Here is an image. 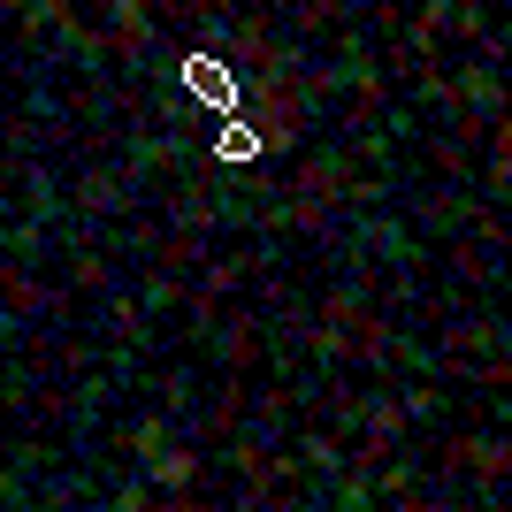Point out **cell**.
I'll use <instances>...</instances> for the list:
<instances>
[{
  "label": "cell",
  "mask_w": 512,
  "mask_h": 512,
  "mask_svg": "<svg viewBox=\"0 0 512 512\" xmlns=\"http://www.w3.org/2000/svg\"><path fill=\"white\" fill-rule=\"evenodd\" d=\"M107 46H115V62H146L153 54V0H107Z\"/></svg>",
  "instance_id": "2"
},
{
  "label": "cell",
  "mask_w": 512,
  "mask_h": 512,
  "mask_svg": "<svg viewBox=\"0 0 512 512\" xmlns=\"http://www.w3.org/2000/svg\"><path fill=\"white\" fill-rule=\"evenodd\" d=\"M482 184H490L497 199L512 192V107H505V115L490 123V153H482Z\"/></svg>",
  "instance_id": "5"
},
{
  "label": "cell",
  "mask_w": 512,
  "mask_h": 512,
  "mask_svg": "<svg viewBox=\"0 0 512 512\" xmlns=\"http://www.w3.org/2000/svg\"><path fill=\"white\" fill-rule=\"evenodd\" d=\"M77 207H85V214H123L130 207V169H85Z\"/></svg>",
  "instance_id": "3"
},
{
  "label": "cell",
  "mask_w": 512,
  "mask_h": 512,
  "mask_svg": "<svg viewBox=\"0 0 512 512\" xmlns=\"http://www.w3.org/2000/svg\"><path fill=\"white\" fill-rule=\"evenodd\" d=\"M444 474L474 482V490H505L512 482V436H490V428H467L444 444Z\"/></svg>",
  "instance_id": "1"
},
{
  "label": "cell",
  "mask_w": 512,
  "mask_h": 512,
  "mask_svg": "<svg viewBox=\"0 0 512 512\" xmlns=\"http://www.w3.org/2000/svg\"><path fill=\"white\" fill-rule=\"evenodd\" d=\"M39 306H46V291L23 276V260H8V314L23 321V314H39Z\"/></svg>",
  "instance_id": "7"
},
{
  "label": "cell",
  "mask_w": 512,
  "mask_h": 512,
  "mask_svg": "<svg viewBox=\"0 0 512 512\" xmlns=\"http://www.w3.org/2000/svg\"><path fill=\"white\" fill-rule=\"evenodd\" d=\"M192 482H199V451H192V444H169L161 459H153V490H161V497H176V505H184V497H192Z\"/></svg>",
  "instance_id": "4"
},
{
  "label": "cell",
  "mask_w": 512,
  "mask_h": 512,
  "mask_svg": "<svg viewBox=\"0 0 512 512\" xmlns=\"http://www.w3.org/2000/svg\"><path fill=\"white\" fill-rule=\"evenodd\" d=\"M253 360H260V329H253V314H237L230 329H222V367H230V375H245Z\"/></svg>",
  "instance_id": "6"
},
{
  "label": "cell",
  "mask_w": 512,
  "mask_h": 512,
  "mask_svg": "<svg viewBox=\"0 0 512 512\" xmlns=\"http://www.w3.org/2000/svg\"><path fill=\"white\" fill-rule=\"evenodd\" d=\"M130 451H138V459L153 467V459L169 451V421H161V413H153V421H138V428H130Z\"/></svg>",
  "instance_id": "8"
}]
</instances>
